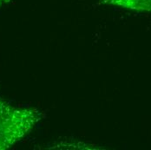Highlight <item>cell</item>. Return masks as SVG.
<instances>
[{"label":"cell","mask_w":151,"mask_h":150,"mask_svg":"<svg viewBox=\"0 0 151 150\" xmlns=\"http://www.w3.org/2000/svg\"><path fill=\"white\" fill-rule=\"evenodd\" d=\"M107 3L123 8L151 12V0H105Z\"/></svg>","instance_id":"1"}]
</instances>
